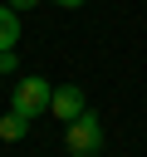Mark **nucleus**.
<instances>
[{
    "instance_id": "8",
    "label": "nucleus",
    "mask_w": 147,
    "mask_h": 157,
    "mask_svg": "<svg viewBox=\"0 0 147 157\" xmlns=\"http://www.w3.org/2000/svg\"><path fill=\"white\" fill-rule=\"evenodd\" d=\"M5 5H20V10H29V5H39V0H5Z\"/></svg>"
},
{
    "instance_id": "3",
    "label": "nucleus",
    "mask_w": 147,
    "mask_h": 157,
    "mask_svg": "<svg viewBox=\"0 0 147 157\" xmlns=\"http://www.w3.org/2000/svg\"><path fill=\"white\" fill-rule=\"evenodd\" d=\"M83 108H88V98H83V88H78V83H59V88H54V98H49V113H54L59 123H74Z\"/></svg>"
},
{
    "instance_id": "4",
    "label": "nucleus",
    "mask_w": 147,
    "mask_h": 157,
    "mask_svg": "<svg viewBox=\"0 0 147 157\" xmlns=\"http://www.w3.org/2000/svg\"><path fill=\"white\" fill-rule=\"evenodd\" d=\"M15 44H20V10L0 5V49H15Z\"/></svg>"
},
{
    "instance_id": "1",
    "label": "nucleus",
    "mask_w": 147,
    "mask_h": 157,
    "mask_svg": "<svg viewBox=\"0 0 147 157\" xmlns=\"http://www.w3.org/2000/svg\"><path fill=\"white\" fill-rule=\"evenodd\" d=\"M49 98H54V83H49V78H39V74H29V78H20V83H15L10 108H15V113H24V118H39V113H49Z\"/></svg>"
},
{
    "instance_id": "7",
    "label": "nucleus",
    "mask_w": 147,
    "mask_h": 157,
    "mask_svg": "<svg viewBox=\"0 0 147 157\" xmlns=\"http://www.w3.org/2000/svg\"><path fill=\"white\" fill-rule=\"evenodd\" d=\"M49 5H64V10H78L83 0H49Z\"/></svg>"
},
{
    "instance_id": "6",
    "label": "nucleus",
    "mask_w": 147,
    "mask_h": 157,
    "mask_svg": "<svg viewBox=\"0 0 147 157\" xmlns=\"http://www.w3.org/2000/svg\"><path fill=\"white\" fill-rule=\"evenodd\" d=\"M0 74H15V49H0Z\"/></svg>"
},
{
    "instance_id": "9",
    "label": "nucleus",
    "mask_w": 147,
    "mask_h": 157,
    "mask_svg": "<svg viewBox=\"0 0 147 157\" xmlns=\"http://www.w3.org/2000/svg\"><path fill=\"white\" fill-rule=\"evenodd\" d=\"M69 157H98V152H69Z\"/></svg>"
},
{
    "instance_id": "5",
    "label": "nucleus",
    "mask_w": 147,
    "mask_h": 157,
    "mask_svg": "<svg viewBox=\"0 0 147 157\" xmlns=\"http://www.w3.org/2000/svg\"><path fill=\"white\" fill-rule=\"evenodd\" d=\"M24 132H29V118L10 108V113L0 118V137H5V142H15V137H24Z\"/></svg>"
},
{
    "instance_id": "2",
    "label": "nucleus",
    "mask_w": 147,
    "mask_h": 157,
    "mask_svg": "<svg viewBox=\"0 0 147 157\" xmlns=\"http://www.w3.org/2000/svg\"><path fill=\"white\" fill-rule=\"evenodd\" d=\"M103 147V123H98V113H78L74 123H69V152H98Z\"/></svg>"
}]
</instances>
